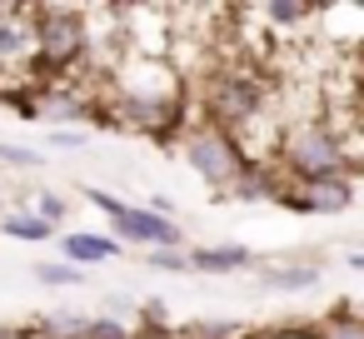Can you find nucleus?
Returning a JSON list of instances; mask_svg holds the SVG:
<instances>
[{"mask_svg": "<svg viewBox=\"0 0 364 339\" xmlns=\"http://www.w3.org/2000/svg\"><path fill=\"white\" fill-rule=\"evenodd\" d=\"M284 185H309V180H354L359 175V145L339 140L329 120H299L279 130L274 160Z\"/></svg>", "mask_w": 364, "mask_h": 339, "instance_id": "obj_1", "label": "nucleus"}, {"mask_svg": "<svg viewBox=\"0 0 364 339\" xmlns=\"http://www.w3.org/2000/svg\"><path fill=\"white\" fill-rule=\"evenodd\" d=\"M31 85H60L70 70L90 65V36H85V11L75 6H31Z\"/></svg>", "mask_w": 364, "mask_h": 339, "instance_id": "obj_2", "label": "nucleus"}, {"mask_svg": "<svg viewBox=\"0 0 364 339\" xmlns=\"http://www.w3.org/2000/svg\"><path fill=\"white\" fill-rule=\"evenodd\" d=\"M205 110H210L205 125H215V130H225V135L240 140L264 115V80L250 75V70H240V65H225V70H215L205 80Z\"/></svg>", "mask_w": 364, "mask_h": 339, "instance_id": "obj_3", "label": "nucleus"}, {"mask_svg": "<svg viewBox=\"0 0 364 339\" xmlns=\"http://www.w3.org/2000/svg\"><path fill=\"white\" fill-rule=\"evenodd\" d=\"M85 205L110 220V230H115L110 240H115L120 249H125V244H140V249H185V230H180L175 220L150 215L145 205H130V200H120V195H110V190H100V185L85 190Z\"/></svg>", "mask_w": 364, "mask_h": 339, "instance_id": "obj_4", "label": "nucleus"}, {"mask_svg": "<svg viewBox=\"0 0 364 339\" xmlns=\"http://www.w3.org/2000/svg\"><path fill=\"white\" fill-rule=\"evenodd\" d=\"M180 155H185V165L210 185V190H220V200H225V190L240 180V170L255 160L235 135H225V130H215V125H190L185 130V140H180Z\"/></svg>", "mask_w": 364, "mask_h": 339, "instance_id": "obj_5", "label": "nucleus"}, {"mask_svg": "<svg viewBox=\"0 0 364 339\" xmlns=\"http://www.w3.org/2000/svg\"><path fill=\"white\" fill-rule=\"evenodd\" d=\"M274 205L294 215H344L354 205V180H309V185H279Z\"/></svg>", "mask_w": 364, "mask_h": 339, "instance_id": "obj_6", "label": "nucleus"}, {"mask_svg": "<svg viewBox=\"0 0 364 339\" xmlns=\"http://www.w3.org/2000/svg\"><path fill=\"white\" fill-rule=\"evenodd\" d=\"M319 279H324V269L309 259H274L259 269L264 294H309V289H319Z\"/></svg>", "mask_w": 364, "mask_h": 339, "instance_id": "obj_7", "label": "nucleus"}, {"mask_svg": "<svg viewBox=\"0 0 364 339\" xmlns=\"http://www.w3.org/2000/svg\"><path fill=\"white\" fill-rule=\"evenodd\" d=\"M60 259L75 264V269H90V264H115L120 259V244L100 230H70L60 235Z\"/></svg>", "mask_w": 364, "mask_h": 339, "instance_id": "obj_8", "label": "nucleus"}, {"mask_svg": "<svg viewBox=\"0 0 364 339\" xmlns=\"http://www.w3.org/2000/svg\"><path fill=\"white\" fill-rule=\"evenodd\" d=\"M185 254H190V274H240L255 264L250 244H195Z\"/></svg>", "mask_w": 364, "mask_h": 339, "instance_id": "obj_9", "label": "nucleus"}, {"mask_svg": "<svg viewBox=\"0 0 364 339\" xmlns=\"http://www.w3.org/2000/svg\"><path fill=\"white\" fill-rule=\"evenodd\" d=\"M279 170L269 165V160H250L245 170H240V180L225 190V200H240V205H264V200H274L279 195Z\"/></svg>", "mask_w": 364, "mask_h": 339, "instance_id": "obj_10", "label": "nucleus"}, {"mask_svg": "<svg viewBox=\"0 0 364 339\" xmlns=\"http://www.w3.org/2000/svg\"><path fill=\"white\" fill-rule=\"evenodd\" d=\"M26 60H31V21L21 6H0V70L6 65L26 70Z\"/></svg>", "mask_w": 364, "mask_h": 339, "instance_id": "obj_11", "label": "nucleus"}, {"mask_svg": "<svg viewBox=\"0 0 364 339\" xmlns=\"http://www.w3.org/2000/svg\"><path fill=\"white\" fill-rule=\"evenodd\" d=\"M0 235H11V240H21V244H50V240H55V230H50L46 220H36L31 210L0 215Z\"/></svg>", "mask_w": 364, "mask_h": 339, "instance_id": "obj_12", "label": "nucleus"}, {"mask_svg": "<svg viewBox=\"0 0 364 339\" xmlns=\"http://www.w3.org/2000/svg\"><path fill=\"white\" fill-rule=\"evenodd\" d=\"M255 16H259V21H269V26H274V36H279V31H294V26L314 21L319 11H314V6H304V0H274V6H255Z\"/></svg>", "mask_w": 364, "mask_h": 339, "instance_id": "obj_13", "label": "nucleus"}, {"mask_svg": "<svg viewBox=\"0 0 364 339\" xmlns=\"http://www.w3.org/2000/svg\"><path fill=\"white\" fill-rule=\"evenodd\" d=\"M80 339H140L135 334V319L130 314H90Z\"/></svg>", "mask_w": 364, "mask_h": 339, "instance_id": "obj_14", "label": "nucleus"}, {"mask_svg": "<svg viewBox=\"0 0 364 339\" xmlns=\"http://www.w3.org/2000/svg\"><path fill=\"white\" fill-rule=\"evenodd\" d=\"M314 339H364V324H359L354 304H339V309H329V314H324V324L314 329Z\"/></svg>", "mask_w": 364, "mask_h": 339, "instance_id": "obj_15", "label": "nucleus"}, {"mask_svg": "<svg viewBox=\"0 0 364 339\" xmlns=\"http://www.w3.org/2000/svg\"><path fill=\"white\" fill-rule=\"evenodd\" d=\"M31 274H36L46 289H80V284H85V269H75V264H65V259H41Z\"/></svg>", "mask_w": 364, "mask_h": 339, "instance_id": "obj_16", "label": "nucleus"}, {"mask_svg": "<svg viewBox=\"0 0 364 339\" xmlns=\"http://www.w3.org/2000/svg\"><path fill=\"white\" fill-rule=\"evenodd\" d=\"M26 210H31L36 220H46L50 230H60V225L70 220V200H65L60 190H36V200H31Z\"/></svg>", "mask_w": 364, "mask_h": 339, "instance_id": "obj_17", "label": "nucleus"}, {"mask_svg": "<svg viewBox=\"0 0 364 339\" xmlns=\"http://www.w3.org/2000/svg\"><path fill=\"white\" fill-rule=\"evenodd\" d=\"M46 160H50V155H41V150H31V145H11V140H0V165H6V170L36 175V170H46Z\"/></svg>", "mask_w": 364, "mask_h": 339, "instance_id": "obj_18", "label": "nucleus"}, {"mask_svg": "<svg viewBox=\"0 0 364 339\" xmlns=\"http://www.w3.org/2000/svg\"><path fill=\"white\" fill-rule=\"evenodd\" d=\"M145 264L165 269V274H190V254L185 249H145Z\"/></svg>", "mask_w": 364, "mask_h": 339, "instance_id": "obj_19", "label": "nucleus"}, {"mask_svg": "<svg viewBox=\"0 0 364 339\" xmlns=\"http://www.w3.org/2000/svg\"><path fill=\"white\" fill-rule=\"evenodd\" d=\"M140 324H145V329H160V324L170 329V309H165V299H145V304H140Z\"/></svg>", "mask_w": 364, "mask_h": 339, "instance_id": "obj_20", "label": "nucleus"}, {"mask_svg": "<svg viewBox=\"0 0 364 339\" xmlns=\"http://www.w3.org/2000/svg\"><path fill=\"white\" fill-rule=\"evenodd\" d=\"M50 140H55V145H65V150H80V145H85L90 135H85V130H55Z\"/></svg>", "mask_w": 364, "mask_h": 339, "instance_id": "obj_21", "label": "nucleus"}, {"mask_svg": "<svg viewBox=\"0 0 364 339\" xmlns=\"http://www.w3.org/2000/svg\"><path fill=\"white\" fill-rule=\"evenodd\" d=\"M0 339H31V329H16V324H0Z\"/></svg>", "mask_w": 364, "mask_h": 339, "instance_id": "obj_22", "label": "nucleus"}]
</instances>
